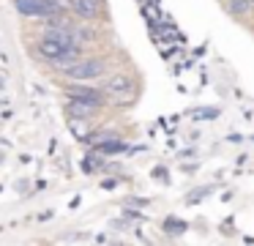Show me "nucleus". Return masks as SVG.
<instances>
[{
	"mask_svg": "<svg viewBox=\"0 0 254 246\" xmlns=\"http://www.w3.org/2000/svg\"><path fill=\"white\" fill-rule=\"evenodd\" d=\"M63 74L68 77V80H77V82H85V80H96V77L104 74V63L96 58L90 60H74L71 66H66V69H61Z\"/></svg>",
	"mask_w": 254,
	"mask_h": 246,
	"instance_id": "f257e3e1",
	"label": "nucleus"
},
{
	"mask_svg": "<svg viewBox=\"0 0 254 246\" xmlns=\"http://www.w3.org/2000/svg\"><path fill=\"white\" fill-rule=\"evenodd\" d=\"M121 142H107V145H101V151H107V153H112V151H121Z\"/></svg>",
	"mask_w": 254,
	"mask_h": 246,
	"instance_id": "1a4fd4ad",
	"label": "nucleus"
},
{
	"mask_svg": "<svg viewBox=\"0 0 254 246\" xmlns=\"http://www.w3.org/2000/svg\"><path fill=\"white\" fill-rule=\"evenodd\" d=\"M96 109H99V107H93V104H88V101L71 98V101H68V107H66V112H68V118H82V120H90V115H93Z\"/></svg>",
	"mask_w": 254,
	"mask_h": 246,
	"instance_id": "39448f33",
	"label": "nucleus"
},
{
	"mask_svg": "<svg viewBox=\"0 0 254 246\" xmlns=\"http://www.w3.org/2000/svg\"><path fill=\"white\" fill-rule=\"evenodd\" d=\"M93 38V30L90 27H74V41L82 44V41H90Z\"/></svg>",
	"mask_w": 254,
	"mask_h": 246,
	"instance_id": "0eeeda50",
	"label": "nucleus"
},
{
	"mask_svg": "<svg viewBox=\"0 0 254 246\" xmlns=\"http://www.w3.org/2000/svg\"><path fill=\"white\" fill-rule=\"evenodd\" d=\"M58 11H71V0H50Z\"/></svg>",
	"mask_w": 254,
	"mask_h": 246,
	"instance_id": "6e6552de",
	"label": "nucleus"
},
{
	"mask_svg": "<svg viewBox=\"0 0 254 246\" xmlns=\"http://www.w3.org/2000/svg\"><path fill=\"white\" fill-rule=\"evenodd\" d=\"M14 5H17L19 14L25 16H52V14H61V11L55 8V5L50 3V0H14Z\"/></svg>",
	"mask_w": 254,
	"mask_h": 246,
	"instance_id": "f03ea898",
	"label": "nucleus"
},
{
	"mask_svg": "<svg viewBox=\"0 0 254 246\" xmlns=\"http://www.w3.org/2000/svg\"><path fill=\"white\" fill-rule=\"evenodd\" d=\"M104 93L107 96H115V98H128L134 93V80L128 74H112L104 82Z\"/></svg>",
	"mask_w": 254,
	"mask_h": 246,
	"instance_id": "7ed1b4c3",
	"label": "nucleus"
},
{
	"mask_svg": "<svg viewBox=\"0 0 254 246\" xmlns=\"http://www.w3.org/2000/svg\"><path fill=\"white\" fill-rule=\"evenodd\" d=\"M68 96L79 98V101H88V104H93V107H101V101H104L101 90H93V87H71V90H68Z\"/></svg>",
	"mask_w": 254,
	"mask_h": 246,
	"instance_id": "423d86ee",
	"label": "nucleus"
},
{
	"mask_svg": "<svg viewBox=\"0 0 254 246\" xmlns=\"http://www.w3.org/2000/svg\"><path fill=\"white\" fill-rule=\"evenodd\" d=\"M71 11L82 19H93L101 11V0H71Z\"/></svg>",
	"mask_w": 254,
	"mask_h": 246,
	"instance_id": "20e7f679",
	"label": "nucleus"
}]
</instances>
